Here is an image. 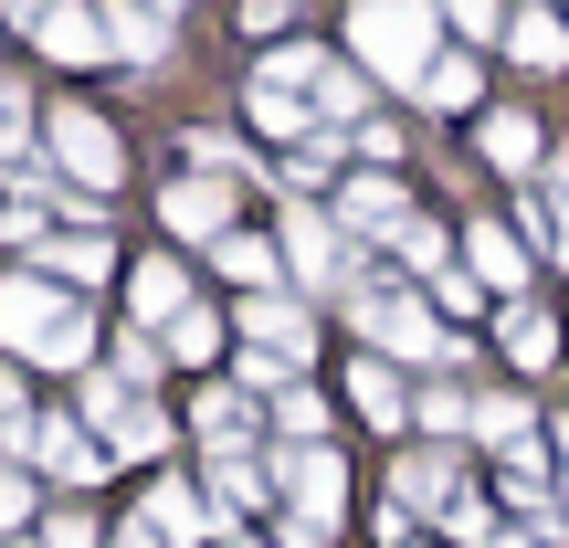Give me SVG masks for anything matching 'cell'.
I'll return each instance as SVG.
<instances>
[{
  "label": "cell",
  "instance_id": "16",
  "mask_svg": "<svg viewBox=\"0 0 569 548\" xmlns=\"http://www.w3.org/2000/svg\"><path fill=\"white\" fill-rule=\"evenodd\" d=\"M348 401H359L380 432H401V422H411V390L390 380V359H359V369H348Z\"/></svg>",
  "mask_w": 569,
  "mask_h": 548
},
{
  "label": "cell",
  "instance_id": "20",
  "mask_svg": "<svg viewBox=\"0 0 569 548\" xmlns=\"http://www.w3.org/2000/svg\"><path fill=\"white\" fill-rule=\"evenodd\" d=\"M106 454H127V465H159V454H169V422H159L148 401H127L117 422H106Z\"/></svg>",
  "mask_w": 569,
  "mask_h": 548
},
{
  "label": "cell",
  "instance_id": "18",
  "mask_svg": "<svg viewBox=\"0 0 569 548\" xmlns=\"http://www.w3.org/2000/svg\"><path fill=\"white\" fill-rule=\"evenodd\" d=\"M317 127H369V63H327L317 74Z\"/></svg>",
  "mask_w": 569,
  "mask_h": 548
},
{
  "label": "cell",
  "instance_id": "17",
  "mask_svg": "<svg viewBox=\"0 0 569 548\" xmlns=\"http://www.w3.org/2000/svg\"><path fill=\"white\" fill-rule=\"evenodd\" d=\"M243 117L264 127V138H284V148H296L306 127H317V106H306L296 84H264V74H253V96H243Z\"/></svg>",
  "mask_w": 569,
  "mask_h": 548
},
{
  "label": "cell",
  "instance_id": "14",
  "mask_svg": "<svg viewBox=\"0 0 569 548\" xmlns=\"http://www.w3.org/2000/svg\"><path fill=\"white\" fill-rule=\"evenodd\" d=\"M201 548V496L190 486H148V517H138V548Z\"/></svg>",
  "mask_w": 569,
  "mask_h": 548
},
{
  "label": "cell",
  "instance_id": "37",
  "mask_svg": "<svg viewBox=\"0 0 569 548\" xmlns=\"http://www.w3.org/2000/svg\"><path fill=\"white\" fill-rule=\"evenodd\" d=\"M232 548H243V538H232Z\"/></svg>",
  "mask_w": 569,
  "mask_h": 548
},
{
  "label": "cell",
  "instance_id": "11",
  "mask_svg": "<svg viewBox=\"0 0 569 548\" xmlns=\"http://www.w3.org/2000/svg\"><path fill=\"white\" fill-rule=\"evenodd\" d=\"M338 211H348V232H401V222H411V201H401L390 169H359V180L338 190Z\"/></svg>",
  "mask_w": 569,
  "mask_h": 548
},
{
  "label": "cell",
  "instance_id": "6",
  "mask_svg": "<svg viewBox=\"0 0 569 548\" xmlns=\"http://www.w3.org/2000/svg\"><path fill=\"white\" fill-rule=\"evenodd\" d=\"M159 211H169V232H211V243H222L232 232V180L222 169H190V180L159 190Z\"/></svg>",
  "mask_w": 569,
  "mask_h": 548
},
{
  "label": "cell",
  "instance_id": "13",
  "mask_svg": "<svg viewBox=\"0 0 569 548\" xmlns=\"http://www.w3.org/2000/svg\"><path fill=\"white\" fill-rule=\"evenodd\" d=\"M127 306H138V327H169V317L190 306L180 265H169V253H148V265H127Z\"/></svg>",
  "mask_w": 569,
  "mask_h": 548
},
{
  "label": "cell",
  "instance_id": "19",
  "mask_svg": "<svg viewBox=\"0 0 569 548\" xmlns=\"http://www.w3.org/2000/svg\"><path fill=\"white\" fill-rule=\"evenodd\" d=\"M411 96H422L432 117H465V106L486 96V74H475V53H443V63H432V74H422V84H411Z\"/></svg>",
  "mask_w": 569,
  "mask_h": 548
},
{
  "label": "cell",
  "instance_id": "34",
  "mask_svg": "<svg viewBox=\"0 0 569 548\" xmlns=\"http://www.w3.org/2000/svg\"><path fill=\"white\" fill-rule=\"evenodd\" d=\"M42 548H96V517H42Z\"/></svg>",
  "mask_w": 569,
  "mask_h": 548
},
{
  "label": "cell",
  "instance_id": "1",
  "mask_svg": "<svg viewBox=\"0 0 569 548\" xmlns=\"http://www.w3.org/2000/svg\"><path fill=\"white\" fill-rule=\"evenodd\" d=\"M0 348L42 369H96V317L63 275H0Z\"/></svg>",
  "mask_w": 569,
  "mask_h": 548
},
{
  "label": "cell",
  "instance_id": "21",
  "mask_svg": "<svg viewBox=\"0 0 569 548\" xmlns=\"http://www.w3.org/2000/svg\"><path fill=\"white\" fill-rule=\"evenodd\" d=\"M507 359L517 369H549L559 359V317H549V306H507Z\"/></svg>",
  "mask_w": 569,
  "mask_h": 548
},
{
  "label": "cell",
  "instance_id": "33",
  "mask_svg": "<svg viewBox=\"0 0 569 548\" xmlns=\"http://www.w3.org/2000/svg\"><path fill=\"white\" fill-rule=\"evenodd\" d=\"M21 517H32V486H21V475H11V465H0V538H11V528H21Z\"/></svg>",
  "mask_w": 569,
  "mask_h": 548
},
{
  "label": "cell",
  "instance_id": "10",
  "mask_svg": "<svg viewBox=\"0 0 569 548\" xmlns=\"http://www.w3.org/2000/svg\"><path fill=\"white\" fill-rule=\"evenodd\" d=\"M507 53L528 63V74H559V63H569V11H549V0H528V11L507 21Z\"/></svg>",
  "mask_w": 569,
  "mask_h": 548
},
{
  "label": "cell",
  "instance_id": "27",
  "mask_svg": "<svg viewBox=\"0 0 569 548\" xmlns=\"http://www.w3.org/2000/svg\"><path fill=\"white\" fill-rule=\"evenodd\" d=\"M106 265H117V253H106V232H74V243H53V265H42V275H63V285H96Z\"/></svg>",
  "mask_w": 569,
  "mask_h": 548
},
{
  "label": "cell",
  "instance_id": "8",
  "mask_svg": "<svg viewBox=\"0 0 569 548\" xmlns=\"http://www.w3.org/2000/svg\"><path fill=\"white\" fill-rule=\"evenodd\" d=\"M21 454H32L42 475H63V486H84V475L106 465V444L84 422H21Z\"/></svg>",
  "mask_w": 569,
  "mask_h": 548
},
{
  "label": "cell",
  "instance_id": "28",
  "mask_svg": "<svg viewBox=\"0 0 569 548\" xmlns=\"http://www.w3.org/2000/svg\"><path fill=\"white\" fill-rule=\"evenodd\" d=\"M443 21H453V32H465V42H507V0H443Z\"/></svg>",
  "mask_w": 569,
  "mask_h": 548
},
{
  "label": "cell",
  "instance_id": "26",
  "mask_svg": "<svg viewBox=\"0 0 569 548\" xmlns=\"http://www.w3.org/2000/svg\"><path fill=\"white\" fill-rule=\"evenodd\" d=\"M390 496H401V507H443V496H453V465H443V454H411Z\"/></svg>",
  "mask_w": 569,
  "mask_h": 548
},
{
  "label": "cell",
  "instance_id": "25",
  "mask_svg": "<svg viewBox=\"0 0 569 548\" xmlns=\"http://www.w3.org/2000/svg\"><path fill=\"white\" fill-rule=\"evenodd\" d=\"M274 432H284V444H327V401L284 380V401H274Z\"/></svg>",
  "mask_w": 569,
  "mask_h": 548
},
{
  "label": "cell",
  "instance_id": "5",
  "mask_svg": "<svg viewBox=\"0 0 569 548\" xmlns=\"http://www.w3.org/2000/svg\"><path fill=\"white\" fill-rule=\"evenodd\" d=\"M284 265H296L306 296H338V285H348V275H338V265H348V243L317 222V211H284Z\"/></svg>",
  "mask_w": 569,
  "mask_h": 548
},
{
  "label": "cell",
  "instance_id": "3",
  "mask_svg": "<svg viewBox=\"0 0 569 548\" xmlns=\"http://www.w3.org/2000/svg\"><path fill=\"white\" fill-rule=\"evenodd\" d=\"M42 148H53V169H74V190H117L127 180V148H117V127L96 117V106H53V117H42Z\"/></svg>",
  "mask_w": 569,
  "mask_h": 548
},
{
  "label": "cell",
  "instance_id": "4",
  "mask_svg": "<svg viewBox=\"0 0 569 548\" xmlns=\"http://www.w3.org/2000/svg\"><path fill=\"white\" fill-rule=\"evenodd\" d=\"M348 306H359V327L390 348V359H465V348L432 327V306H422V296H390V285H369V296H348Z\"/></svg>",
  "mask_w": 569,
  "mask_h": 548
},
{
  "label": "cell",
  "instance_id": "22",
  "mask_svg": "<svg viewBox=\"0 0 569 548\" xmlns=\"http://www.w3.org/2000/svg\"><path fill=\"white\" fill-rule=\"evenodd\" d=\"M243 327H253V348H284V359H296V348L317 338V327H306L284 296H243Z\"/></svg>",
  "mask_w": 569,
  "mask_h": 548
},
{
  "label": "cell",
  "instance_id": "23",
  "mask_svg": "<svg viewBox=\"0 0 569 548\" xmlns=\"http://www.w3.org/2000/svg\"><path fill=\"white\" fill-rule=\"evenodd\" d=\"M201 432L222 454H243V444H264V422H253V401H232V390H201Z\"/></svg>",
  "mask_w": 569,
  "mask_h": 548
},
{
  "label": "cell",
  "instance_id": "24",
  "mask_svg": "<svg viewBox=\"0 0 569 548\" xmlns=\"http://www.w3.org/2000/svg\"><path fill=\"white\" fill-rule=\"evenodd\" d=\"M274 265H284L274 243H253V232H222V275L243 285V296H264V285H274Z\"/></svg>",
  "mask_w": 569,
  "mask_h": 548
},
{
  "label": "cell",
  "instance_id": "7",
  "mask_svg": "<svg viewBox=\"0 0 569 548\" xmlns=\"http://www.w3.org/2000/svg\"><path fill=\"white\" fill-rule=\"evenodd\" d=\"M32 42H42L53 63H96V53H106V11H96V0H42Z\"/></svg>",
  "mask_w": 569,
  "mask_h": 548
},
{
  "label": "cell",
  "instance_id": "12",
  "mask_svg": "<svg viewBox=\"0 0 569 548\" xmlns=\"http://www.w3.org/2000/svg\"><path fill=\"white\" fill-rule=\"evenodd\" d=\"M465 265L486 275L496 296H517V285H528V243H517L507 222H475V232H465Z\"/></svg>",
  "mask_w": 569,
  "mask_h": 548
},
{
  "label": "cell",
  "instance_id": "29",
  "mask_svg": "<svg viewBox=\"0 0 569 548\" xmlns=\"http://www.w3.org/2000/svg\"><path fill=\"white\" fill-rule=\"evenodd\" d=\"M211 348H222V327H211L201 306H180V317H169V359H211Z\"/></svg>",
  "mask_w": 569,
  "mask_h": 548
},
{
  "label": "cell",
  "instance_id": "9",
  "mask_svg": "<svg viewBox=\"0 0 569 548\" xmlns=\"http://www.w3.org/2000/svg\"><path fill=\"white\" fill-rule=\"evenodd\" d=\"M96 11H106V53H127V63L169 53V0H96Z\"/></svg>",
  "mask_w": 569,
  "mask_h": 548
},
{
  "label": "cell",
  "instance_id": "31",
  "mask_svg": "<svg viewBox=\"0 0 569 548\" xmlns=\"http://www.w3.org/2000/svg\"><path fill=\"white\" fill-rule=\"evenodd\" d=\"M232 369H243L253 390H284V380H296V359H284V348H243V359H232Z\"/></svg>",
  "mask_w": 569,
  "mask_h": 548
},
{
  "label": "cell",
  "instance_id": "30",
  "mask_svg": "<svg viewBox=\"0 0 569 548\" xmlns=\"http://www.w3.org/2000/svg\"><path fill=\"white\" fill-rule=\"evenodd\" d=\"M411 411H422L432 432H475V401H465V390H422V401H411Z\"/></svg>",
  "mask_w": 569,
  "mask_h": 548
},
{
  "label": "cell",
  "instance_id": "15",
  "mask_svg": "<svg viewBox=\"0 0 569 548\" xmlns=\"http://www.w3.org/2000/svg\"><path fill=\"white\" fill-rule=\"evenodd\" d=\"M486 159L507 169V180L538 169V117H528V106H496V117H486Z\"/></svg>",
  "mask_w": 569,
  "mask_h": 548
},
{
  "label": "cell",
  "instance_id": "36",
  "mask_svg": "<svg viewBox=\"0 0 569 548\" xmlns=\"http://www.w3.org/2000/svg\"><path fill=\"white\" fill-rule=\"evenodd\" d=\"M549 190H559V211H569V169H559V180H549Z\"/></svg>",
  "mask_w": 569,
  "mask_h": 548
},
{
  "label": "cell",
  "instance_id": "35",
  "mask_svg": "<svg viewBox=\"0 0 569 548\" xmlns=\"http://www.w3.org/2000/svg\"><path fill=\"white\" fill-rule=\"evenodd\" d=\"M559 486H569V432H559Z\"/></svg>",
  "mask_w": 569,
  "mask_h": 548
},
{
  "label": "cell",
  "instance_id": "32",
  "mask_svg": "<svg viewBox=\"0 0 569 548\" xmlns=\"http://www.w3.org/2000/svg\"><path fill=\"white\" fill-rule=\"evenodd\" d=\"M284 21H296V0H243V32H253V42H274Z\"/></svg>",
  "mask_w": 569,
  "mask_h": 548
},
{
  "label": "cell",
  "instance_id": "2",
  "mask_svg": "<svg viewBox=\"0 0 569 548\" xmlns=\"http://www.w3.org/2000/svg\"><path fill=\"white\" fill-rule=\"evenodd\" d=\"M348 53L380 84H422L443 63V0H359L348 11Z\"/></svg>",
  "mask_w": 569,
  "mask_h": 548
}]
</instances>
